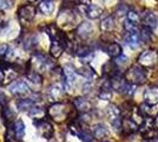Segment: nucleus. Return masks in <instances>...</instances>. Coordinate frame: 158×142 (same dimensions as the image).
<instances>
[{
  "label": "nucleus",
  "mask_w": 158,
  "mask_h": 142,
  "mask_svg": "<svg viewBox=\"0 0 158 142\" xmlns=\"http://www.w3.org/2000/svg\"><path fill=\"white\" fill-rule=\"evenodd\" d=\"M125 80L127 83L133 85H142L146 82V74L138 65H132L125 72Z\"/></svg>",
  "instance_id": "nucleus-1"
},
{
  "label": "nucleus",
  "mask_w": 158,
  "mask_h": 142,
  "mask_svg": "<svg viewBox=\"0 0 158 142\" xmlns=\"http://www.w3.org/2000/svg\"><path fill=\"white\" fill-rule=\"evenodd\" d=\"M139 65L145 67V68H152L156 65L158 62V52L155 50H146L143 51L137 58Z\"/></svg>",
  "instance_id": "nucleus-2"
},
{
  "label": "nucleus",
  "mask_w": 158,
  "mask_h": 142,
  "mask_svg": "<svg viewBox=\"0 0 158 142\" xmlns=\"http://www.w3.org/2000/svg\"><path fill=\"white\" fill-rule=\"evenodd\" d=\"M63 77H64L63 87L65 90H70L73 87V84L76 83V80H77V74H76L74 69L72 67L66 65L65 68L63 69Z\"/></svg>",
  "instance_id": "nucleus-3"
},
{
  "label": "nucleus",
  "mask_w": 158,
  "mask_h": 142,
  "mask_svg": "<svg viewBox=\"0 0 158 142\" xmlns=\"http://www.w3.org/2000/svg\"><path fill=\"white\" fill-rule=\"evenodd\" d=\"M8 90L11 91V94L17 96V97H23V96H26L27 94H30L28 85L23 81H15L13 83H11L8 85Z\"/></svg>",
  "instance_id": "nucleus-4"
},
{
  "label": "nucleus",
  "mask_w": 158,
  "mask_h": 142,
  "mask_svg": "<svg viewBox=\"0 0 158 142\" xmlns=\"http://www.w3.org/2000/svg\"><path fill=\"white\" fill-rule=\"evenodd\" d=\"M48 114L56 121H61L64 120L67 115V111L65 109V104L63 103H53L48 109Z\"/></svg>",
  "instance_id": "nucleus-5"
},
{
  "label": "nucleus",
  "mask_w": 158,
  "mask_h": 142,
  "mask_svg": "<svg viewBox=\"0 0 158 142\" xmlns=\"http://www.w3.org/2000/svg\"><path fill=\"white\" fill-rule=\"evenodd\" d=\"M18 15H19L21 21H30L33 20V18L35 17V7L33 5H24L18 8Z\"/></svg>",
  "instance_id": "nucleus-6"
},
{
  "label": "nucleus",
  "mask_w": 158,
  "mask_h": 142,
  "mask_svg": "<svg viewBox=\"0 0 158 142\" xmlns=\"http://www.w3.org/2000/svg\"><path fill=\"white\" fill-rule=\"evenodd\" d=\"M34 124L37 126V128L39 129L40 134L44 136L45 139H50L53 135V126L45 118L39 120V121H34Z\"/></svg>",
  "instance_id": "nucleus-7"
},
{
  "label": "nucleus",
  "mask_w": 158,
  "mask_h": 142,
  "mask_svg": "<svg viewBox=\"0 0 158 142\" xmlns=\"http://www.w3.org/2000/svg\"><path fill=\"white\" fill-rule=\"evenodd\" d=\"M144 101L148 105H156L158 103V88L150 87L144 91Z\"/></svg>",
  "instance_id": "nucleus-8"
},
{
  "label": "nucleus",
  "mask_w": 158,
  "mask_h": 142,
  "mask_svg": "<svg viewBox=\"0 0 158 142\" xmlns=\"http://www.w3.org/2000/svg\"><path fill=\"white\" fill-rule=\"evenodd\" d=\"M84 12H85L87 18H90V19H98L99 17L102 15V13H103V8L98 6V5L89 4V5H85Z\"/></svg>",
  "instance_id": "nucleus-9"
},
{
  "label": "nucleus",
  "mask_w": 158,
  "mask_h": 142,
  "mask_svg": "<svg viewBox=\"0 0 158 142\" xmlns=\"http://www.w3.org/2000/svg\"><path fill=\"white\" fill-rule=\"evenodd\" d=\"M93 33V27L90 23L87 21H84L81 23L78 27H77V34H78L80 38L83 39H86L89 37H91V34Z\"/></svg>",
  "instance_id": "nucleus-10"
},
{
  "label": "nucleus",
  "mask_w": 158,
  "mask_h": 142,
  "mask_svg": "<svg viewBox=\"0 0 158 142\" xmlns=\"http://www.w3.org/2000/svg\"><path fill=\"white\" fill-rule=\"evenodd\" d=\"M111 89H112L111 82L105 81L100 85V89H99V93H98V98L103 100V101H109L112 97Z\"/></svg>",
  "instance_id": "nucleus-11"
},
{
  "label": "nucleus",
  "mask_w": 158,
  "mask_h": 142,
  "mask_svg": "<svg viewBox=\"0 0 158 142\" xmlns=\"http://www.w3.org/2000/svg\"><path fill=\"white\" fill-rule=\"evenodd\" d=\"M73 104L77 110H79L80 113L83 114H86L91 110V103L89 100H86L84 97H77L74 101H73Z\"/></svg>",
  "instance_id": "nucleus-12"
},
{
  "label": "nucleus",
  "mask_w": 158,
  "mask_h": 142,
  "mask_svg": "<svg viewBox=\"0 0 158 142\" xmlns=\"http://www.w3.org/2000/svg\"><path fill=\"white\" fill-rule=\"evenodd\" d=\"M124 41L131 49H137L139 46L140 37H139L138 32H127L125 38H124Z\"/></svg>",
  "instance_id": "nucleus-13"
},
{
  "label": "nucleus",
  "mask_w": 158,
  "mask_h": 142,
  "mask_svg": "<svg viewBox=\"0 0 158 142\" xmlns=\"http://www.w3.org/2000/svg\"><path fill=\"white\" fill-rule=\"evenodd\" d=\"M54 10V5L51 0H41L38 5V11L44 15L51 14Z\"/></svg>",
  "instance_id": "nucleus-14"
},
{
  "label": "nucleus",
  "mask_w": 158,
  "mask_h": 142,
  "mask_svg": "<svg viewBox=\"0 0 158 142\" xmlns=\"http://www.w3.org/2000/svg\"><path fill=\"white\" fill-rule=\"evenodd\" d=\"M143 21H144L145 26L149 27V28H153V27L157 26L158 24V19L157 17H156V14L153 13V12H150V11H148V12L144 13Z\"/></svg>",
  "instance_id": "nucleus-15"
},
{
  "label": "nucleus",
  "mask_w": 158,
  "mask_h": 142,
  "mask_svg": "<svg viewBox=\"0 0 158 142\" xmlns=\"http://www.w3.org/2000/svg\"><path fill=\"white\" fill-rule=\"evenodd\" d=\"M105 51L110 57L117 58V57H119L122 54V46L119 45L118 43H110L105 47Z\"/></svg>",
  "instance_id": "nucleus-16"
},
{
  "label": "nucleus",
  "mask_w": 158,
  "mask_h": 142,
  "mask_svg": "<svg viewBox=\"0 0 158 142\" xmlns=\"http://www.w3.org/2000/svg\"><path fill=\"white\" fill-rule=\"evenodd\" d=\"M65 50V47L63 45V43L60 41H52L51 46H50V54L51 56H53L54 58L59 57L60 54H63V51Z\"/></svg>",
  "instance_id": "nucleus-17"
},
{
  "label": "nucleus",
  "mask_w": 158,
  "mask_h": 142,
  "mask_svg": "<svg viewBox=\"0 0 158 142\" xmlns=\"http://www.w3.org/2000/svg\"><path fill=\"white\" fill-rule=\"evenodd\" d=\"M34 105H35L34 101L30 100V98H20L17 101V108L19 109L20 111H30Z\"/></svg>",
  "instance_id": "nucleus-18"
},
{
  "label": "nucleus",
  "mask_w": 158,
  "mask_h": 142,
  "mask_svg": "<svg viewBox=\"0 0 158 142\" xmlns=\"http://www.w3.org/2000/svg\"><path fill=\"white\" fill-rule=\"evenodd\" d=\"M100 30L104 32H110L114 28V19L112 15H107L104 19L100 20Z\"/></svg>",
  "instance_id": "nucleus-19"
},
{
  "label": "nucleus",
  "mask_w": 158,
  "mask_h": 142,
  "mask_svg": "<svg viewBox=\"0 0 158 142\" xmlns=\"http://www.w3.org/2000/svg\"><path fill=\"white\" fill-rule=\"evenodd\" d=\"M93 136L96 137V139H104V137H106V136L109 135V130H107V128H106L104 124H96L94 127H93Z\"/></svg>",
  "instance_id": "nucleus-20"
},
{
  "label": "nucleus",
  "mask_w": 158,
  "mask_h": 142,
  "mask_svg": "<svg viewBox=\"0 0 158 142\" xmlns=\"http://www.w3.org/2000/svg\"><path fill=\"white\" fill-rule=\"evenodd\" d=\"M1 115H2V120L5 122L7 127H10L11 124H13V120H14V113L8 108V107H2V111H1Z\"/></svg>",
  "instance_id": "nucleus-21"
},
{
  "label": "nucleus",
  "mask_w": 158,
  "mask_h": 142,
  "mask_svg": "<svg viewBox=\"0 0 158 142\" xmlns=\"http://www.w3.org/2000/svg\"><path fill=\"white\" fill-rule=\"evenodd\" d=\"M137 124L132 121L131 118H125V120H122V129L125 131L126 134H132L137 130Z\"/></svg>",
  "instance_id": "nucleus-22"
},
{
  "label": "nucleus",
  "mask_w": 158,
  "mask_h": 142,
  "mask_svg": "<svg viewBox=\"0 0 158 142\" xmlns=\"http://www.w3.org/2000/svg\"><path fill=\"white\" fill-rule=\"evenodd\" d=\"M12 129L14 131V136L17 139H21L25 134V124L21 120H17L14 122V124H12Z\"/></svg>",
  "instance_id": "nucleus-23"
},
{
  "label": "nucleus",
  "mask_w": 158,
  "mask_h": 142,
  "mask_svg": "<svg viewBox=\"0 0 158 142\" xmlns=\"http://www.w3.org/2000/svg\"><path fill=\"white\" fill-rule=\"evenodd\" d=\"M131 120L135 122L137 126H142V124L144 123L143 114H142V111H140L138 108H133L131 110Z\"/></svg>",
  "instance_id": "nucleus-24"
},
{
  "label": "nucleus",
  "mask_w": 158,
  "mask_h": 142,
  "mask_svg": "<svg viewBox=\"0 0 158 142\" xmlns=\"http://www.w3.org/2000/svg\"><path fill=\"white\" fill-rule=\"evenodd\" d=\"M28 113V116L30 117H32L34 121H39V120H43L44 117H41V116L44 115V110H43V108H40V107H38V105H34L30 111H27Z\"/></svg>",
  "instance_id": "nucleus-25"
},
{
  "label": "nucleus",
  "mask_w": 158,
  "mask_h": 142,
  "mask_svg": "<svg viewBox=\"0 0 158 142\" xmlns=\"http://www.w3.org/2000/svg\"><path fill=\"white\" fill-rule=\"evenodd\" d=\"M139 37H140V41H144V43H149L151 41L152 39V32L149 27H143L140 30V33H139Z\"/></svg>",
  "instance_id": "nucleus-26"
},
{
  "label": "nucleus",
  "mask_w": 158,
  "mask_h": 142,
  "mask_svg": "<svg viewBox=\"0 0 158 142\" xmlns=\"http://www.w3.org/2000/svg\"><path fill=\"white\" fill-rule=\"evenodd\" d=\"M26 77L32 82V83H34V84H40L41 81H43V77H41L39 72H37V71H27Z\"/></svg>",
  "instance_id": "nucleus-27"
},
{
  "label": "nucleus",
  "mask_w": 158,
  "mask_h": 142,
  "mask_svg": "<svg viewBox=\"0 0 158 142\" xmlns=\"http://www.w3.org/2000/svg\"><path fill=\"white\" fill-rule=\"evenodd\" d=\"M79 74L83 75V76H84L85 78H87V80H91L92 77H94V71H93L90 67H87V65H85V67H83V68L79 69Z\"/></svg>",
  "instance_id": "nucleus-28"
},
{
  "label": "nucleus",
  "mask_w": 158,
  "mask_h": 142,
  "mask_svg": "<svg viewBox=\"0 0 158 142\" xmlns=\"http://www.w3.org/2000/svg\"><path fill=\"white\" fill-rule=\"evenodd\" d=\"M61 90H63V89L60 88L59 85H52V87H50V89H48V94H50V96H51L52 98H58V97H60L61 94H63Z\"/></svg>",
  "instance_id": "nucleus-29"
},
{
  "label": "nucleus",
  "mask_w": 158,
  "mask_h": 142,
  "mask_svg": "<svg viewBox=\"0 0 158 142\" xmlns=\"http://www.w3.org/2000/svg\"><path fill=\"white\" fill-rule=\"evenodd\" d=\"M126 20L131 21V23H135V24H137L139 21V14L136 12V11H132L130 10L127 14H126Z\"/></svg>",
  "instance_id": "nucleus-30"
},
{
  "label": "nucleus",
  "mask_w": 158,
  "mask_h": 142,
  "mask_svg": "<svg viewBox=\"0 0 158 142\" xmlns=\"http://www.w3.org/2000/svg\"><path fill=\"white\" fill-rule=\"evenodd\" d=\"M124 28H125L126 32H137V24L125 20L124 21Z\"/></svg>",
  "instance_id": "nucleus-31"
},
{
  "label": "nucleus",
  "mask_w": 158,
  "mask_h": 142,
  "mask_svg": "<svg viewBox=\"0 0 158 142\" xmlns=\"http://www.w3.org/2000/svg\"><path fill=\"white\" fill-rule=\"evenodd\" d=\"M13 5V0H0V11H5L11 8Z\"/></svg>",
  "instance_id": "nucleus-32"
},
{
  "label": "nucleus",
  "mask_w": 158,
  "mask_h": 142,
  "mask_svg": "<svg viewBox=\"0 0 158 142\" xmlns=\"http://www.w3.org/2000/svg\"><path fill=\"white\" fill-rule=\"evenodd\" d=\"M126 62H127V57L124 56V54H120L119 57L114 58V64L116 65H124Z\"/></svg>",
  "instance_id": "nucleus-33"
},
{
  "label": "nucleus",
  "mask_w": 158,
  "mask_h": 142,
  "mask_svg": "<svg viewBox=\"0 0 158 142\" xmlns=\"http://www.w3.org/2000/svg\"><path fill=\"white\" fill-rule=\"evenodd\" d=\"M129 11H130V10H129V8H127L125 5H123V4H122V5H119L118 8H117V14H118L119 17H120V15L127 14V12H129Z\"/></svg>",
  "instance_id": "nucleus-34"
},
{
  "label": "nucleus",
  "mask_w": 158,
  "mask_h": 142,
  "mask_svg": "<svg viewBox=\"0 0 158 142\" xmlns=\"http://www.w3.org/2000/svg\"><path fill=\"white\" fill-rule=\"evenodd\" d=\"M7 52H8V45L7 44H1L0 45V58L6 57Z\"/></svg>",
  "instance_id": "nucleus-35"
},
{
  "label": "nucleus",
  "mask_w": 158,
  "mask_h": 142,
  "mask_svg": "<svg viewBox=\"0 0 158 142\" xmlns=\"http://www.w3.org/2000/svg\"><path fill=\"white\" fill-rule=\"evenodd\" d=\"M0 104L2 105V107H6L7 105V98H6V96L4 94H1L0 93Z\"/></svg>",
  "instance_id": "nucleus-36"
},
{
  "label": "nucleus",
  "mask_w": 158,
  "mask_h": 142,
  "mask_svg": "<svg viewBox=\"0 0 158 142\" xmlns=\"http://www.w3.org/2000/svg\"><path fill=\"white\" fill-rule=\"evenodd\" d=\"M91 88H92V85H91V83H85L84 84V87H83V90H84V93H87V91H90L91 90Z\"/></svg>",
  "instance_id": "nucleus-37"
},
{
  "label": "nucleus",
  "mask_w": 158,
  "mask_h": 142,
  "mask_svg": "<svg viewBox=\"0 0 158 142\" xmlns=\"http://www.w3.org/2000/svg\"><path fill=\"white\" fill-rule=\"evenodd\" d=\"M5 26H7L6 21H5L4 19H2V18H1V17H0V32L2 31V28H4Z\"/></svg>",
  "instance_id": "nucleus-38"
},
{
  "label": "nucleus",
  "mask_w": 158,
  "mask_h": 142,
  "mask_svg": "<svg viewBox=\"0 0 158 142\" xmlns=\"http://www.w3.org/2000/svg\"><path fill=\"white\" fill-rule=\"evenodd\" d=\"M143 142H157V140H155L153 137H151V139H145Z\"/></svg>",
  "instance_id": "nucleus-39"
},
{
  "label": "nucleus",
  "mask_w": 158,
  "mask_h": 142,
  "mask_svg": "<svg viewBox=\"0 0 158 142\" xmlns=\"http://www.w3.org/2000/svg\"><path fill=\"white\" fill-rule=\"evenodd\" d=\"M153 124H155V127H156V128H158V113H157V115H156V118H155Z\"/></svg>",
  "instance_id": "nucleus-40"
},
{
  "label": "nucleus",
  "mask_w": 158,
  "mask_h": 142,
  "mask_svg": "<svg viewBox=\"0 0 158 142\" xmlns=\"http://www.w3.org/2000/svg\"><path fill=\"white\" fill-rule=\"evenodd\" d=\"M5 142H17V141H15L14 139H10V140H6Z\"/></svg>",
  "instance_id": "nucleus-41"
},
{
  "label": "nucleus",
  "mask_w": 158,
  "mask_h": 142,
  "mask_svg": "<svg viewBox=\"0 0 158 142\" xmlns=\"http://www.w3.org/2000/svg\"><path fill=\"white\" fill-rule=\"evenodd\" d=\"M24 1H27V2H34L35 0H24Z\"/></svg>",
  "instance_id": "nucleus-42"
}]
</instances>
